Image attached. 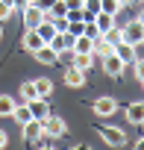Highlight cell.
<instances>
[{
  "label": "cell",
  "mask_w": 144,
  "mask_h": 150,
  "mask_svg": "<svg viewBox=\"0 0 144 150\" xmlns=\"http://www.w3.org/2000/svg\"><path fill=\"white\" fill-rule=\"evenodd\" d=\"M97 135L109 144V147H124L126 144V129H121V127H97Z\"/></svg>",
  "instance_id": "cell-1"
},
{
  "label": "cell",
  "mask_w": 144,
  "mask_h": 150,
  "mask_svg": "<svg viewBox=\"0 0 144 150\" xmlns=\"http://www.w3.org/2000/svg\"><path fill=\"white\" fill-rule=\"evenodd\" d=\"M121 30H124V41H126V44H135V47L144 44V21H141V18L129 21V24L121 27Z\"/></svg>",
  "instance_id": "cell-2"
},
{
  "label": "cell",
  "mask_w": 144,
  "mask_h": 150,
  "mask_svg": "<svg viewBox=\"0 0 144 150\" xmlns=\"http://www.w3.org/2000/svg\"><path fill=\"white\" fill-rule=\"evenodd\" d=\"M41 127H44V135H53V138H59V135H65V132H68L65 118H59V115H53V112L41 121Z\"/></svg>",
  "instance_id": "cell-3"
},
{
  "label": "cell",
  "mask_w": 144,
  "mask_h": 150,
  "mask_svg": "<svg viewBox=\"0 0 144 150\" xmlns=\"http://www.w3.org/2000/svg\"><path fill=\"white\" fill-rule=\"evenodd\" d=\"M21 18H24V27H27V30H35V27H38V24L47 18V15H44V12H41L35 3H27V6L21 9Z\"/></svg>",
  "instance_id": "cell-4"
},
{
  "label": "cell",
  "mask_w": 144,
  "mask_h": 150,
  "mask_svg": "<svg viewBox=\"0 0 144 150\" xmlns=\"http://www.w3.org/2000/svg\"><path fill=\"white\" fill-rule=\"evenodd\" d=\"M74 38H77V35H71V33H56L47 44H50V47L62 56V53H71V47H74Z\"/></svg>",
  "instance_id": "cell-5"
},
{
  "label": "cell",
  "mask_w": 144,
  "mask_h": 150,
  "mask_svg": "<svg viewBox=\"0 0 144 150\" xmlns=\"http://www.w3.org/2000/svg\"><path fill=\"white\" fill-rule=\"evenodd\" d=\"M91 109H94V115H97V118H109V115H115V112H118V100H115V97H97Z\"/></svg>",
  "instance_id": "cell-6"
},
{
  "label": "cell",
  "mask_w": 144,
  "mask_h": 150,
  "mask_svg": "<svg viewBox=\"0 0 144 150\" xmlns=\"http://www.w3.org/2000/svg\"><path fill=\"white\" fill-rule=\"evenodd\" d=\"M124 115H126V121H129L132 127H144V100H132V103L124 109Z\"/></svg>",
  "instance_id": "cell-7"
},
{
  "label": "cell",
  "mask_w": 144,
  "mask_h": 150,
  "mask_svg": "<svg viewBox=\"0 0 144 150\" xmlns=\"http://www.w3.org/2000/svg\"><path fill=\"white\" fill-rule=\"evenodd\" d=\"M62 83L65 86H71V88H83L85 86V71H80V68H65V74H62Z\"/></svg>",
  "instance_id": "cell-8"
},
{
  "label": "cell",
  "mask_w": 144,
  "mask_h": 150,
  "mask_svg": "<svg viewBox=\"0 0 144 150\" xmlns=\"http://www.w3.org/2000/svg\"><path fill=\"white\" fill-rule=\"evenodd\" d=\"M124 62L115 56V53H109V56H103V74H106V77H112V80H118L121 77V74H124Z\"/></svg>",
  "instance_id": "cell-9"
},
{
  "label": "cell",
  "mask_w": 144,
  "mask_h": 150,
  "mask_svg": "<svg viewBox=\"0 0 144 150\" xmlns=\"http://www.w3.org/2000/svg\"><path fill=\"white\" fill-rule=\"evenodd\" d=\"M21 129H24V141H27V144H35V141H41V135H44V127H41V121H35V118L27 121Z\"/></svg>",
  "instance_id": "cell-10"
},
{
  "label": "cell",
  "mask_w": 144,
  "mask_h": 150,
  "mask_svg": "<svg viewBox=\"0 0 144 150\" xmlns=\"http://www.w3.org/2000/svg\"><path fill=\"white\" fill-rule=\"evenodd\" d=\"M115 56H118L124 65H132V62L138 59V47H135V44H126V41H121V44H115Z\"/></svg>",
  "instance_id": "cell-11"
},
{
  "label": "cell",
  "mask_w": 144,
  "mask_h": 150,
  "mask_svg": "<svg viewBox=\"0 0 144 150\" xmlns=\"http://www.w3.org/2000/svg\"><path fill=\"white\" fill-rule=\"evenodd\" d=\"M30 112H32V118H35V121H44L53 109H50L47 97H35V100H30Z\"/></svg>",
  "instance_id": "cell-12"
},
{
  "label": "cell",
  "mask_w": 144,
  "mask_h": 150,
  "mask_svg": "<svg viewBox=\"0 0 144 150\" xmlns=\"http://www.w3.org/2000/svg\"><path fill=\"white\" fill-rule=\"evenodd\" d=\"M44 44H47V41H44L35 30H27V35H24V50H27V53H35V50H41Z\"/></svg>",
  "instance_id": "cell-13"
},
{
  "label": "cell",
  "mask_w": 144,
  "mask_h": 150,
  "mask_svg": "<svg viewBox=\"0 0 144 150\" xmlns=\"http://www.w3.org/2000/svg\"><path fill=\"white\" fill-rule=\"evenodd\" d=\"M32 56H35V62H41V65H56V62H59V53H56L50 44H44V47L35 50Z\"/></svg>",
  "instance_id": "cell-14"
},
{
  "label": "cell",
  "mask_w": 144,
  "mask_h": 150,
  "mask_svg": "<svg viewBox=\"0 0 144 150\" xmlns=\"http://www.w3.org/2000/svg\"><path fill=\"white\" fill-rule=\"evenodd\" d=\"M71 53H94V38H88V35H77V38H74V47H71Z\"/></svg>",
  "instance_id": "cell-15"
},
{
  "label": "cell",
  "mask_w": 144,
  "mask_h": 150,
  "mask_svg": "<svg viewBox=\"0 0 144 150\" xmlns=\"http://www.w3.org/2000/svg\"><path fill=\"white\" fill-rule=\"evenodd\" d=\"M94 24H97V30H100V35H106L112 27H115V15H106V12H97L94 18H91Z\"/></svg>",
  "instance_id": "cell-16"
},
{
  "label": "cell",
  "mask_w": 144,
  "mask_h": 150,
  "mask_svg": "<svg viewBox=\"0 0 144 150\" xmlns=\"http://www.w3.org/2000/svg\"><path fill=\"white\" fill-rule=\"evenodd\" d=\"M35 33H38V35H41L44 41H50V38H53V35H56L59 30H56V24H53V18H44V21H41L38 27H35Z\"/></svg>",
  "instance_id": "cell-17"
},
{
  "label": "cell",
  "mask_w": 144,
  "mask_h": 150,
  "mask_svg": "<svg viewBox=\"0 0 144 150\" xmlns=\"http://www.w3.org/2000/svg\"><path fill=\"white\" fill-rule=\"evenodd\" d=\"M12 118L24 127L27 121H32V112H30V103H15V109H12Z\"/></svg>",
  "instance_id": "cell-18"
},
{
  "label": "cell",
  "mask_w": 144,
  "mask_h": 150,
  "mask_svg": "<svg viewBox=\"0 0 144 150\" xmlns=\"http://www.w3.org/2000/svg\"><path fill=\"white\" fill-rule=\"evenodd\" d=\"M74 68L91 71V68H94V53H74Z\"/></svg>",
  "instance_id": "cell-19"
},
{
  "label": "cell",
  "mask_w": 144,
  "mask_h": 150,
  "mask_svg": "<svg viewBox=\"0 0 144 150\" xmlns=\"http://www.w3.org/2000/svg\"><path fill=\"white\" fill-rule=\"evenodd\" d=\"M109 53H115V47L100 35V38H94V59H103V56H109Z\"/></svg>",
  "instance_id": "cell-20"
},
{
  "label": "cell",
  "mask_w": 144,
  "mask_h": 150,
  "mask_svg": "<svg viewBox=\"0 0 144 150\" xmlns=\"http://www.w3.org/2000/svg\"><path fill=\"white\" fill-rule=\"evenodd\" d=\"M32 83H35L38 97H50V94H53V80H47V77H35Z\"/></svg>",
  "instance_id": "cell-21"
},
{
  "label": "cell",
  "mask_w": 144,
  "mask_h": 150,
  "mask_svg": "<svg viewBox=\"0 0 144 150\" xmlns=\"http://www.w3.org/2000/svg\"><path fill=\"white\" fill-rule=\"evenodd\" d=\"M12 109H15V97L0 94V118H12Z\"/></svg>",
  "instance_id": "cell-22"
},
{
  "label": "cell",
  "mask_w": 144,
  "mask_h": 150,
  "mask_svg": "<svg viewBox=\"0 0 144 150\" xmlns=\"http://www.w3.org/2000/svg\"><path fill=\"white\" fill-rule=\"evenodd\" d=\"M100 12V0H83V21H91Z\"/></svg>",
  "instance_id": "cell-23"
},
{
  "label": "cell",
  "mask_w": 144,
  "mask_h": 150,
  "mask_svg": "<svg viewBox=\"0 0 144 150\" xmlns=\"http://www.w3.org/2000/svg\"><path fill=\"white\" fill-rule=\"evenodd\" d=\"M121 6H124V0H100V12H106V15H115V18H118Z\"/></svg>",
  "instance_id": "cell-24"
},
{
  "label": "cell",
  "mask_w": 144,
  "mask_h": 150,
  "mask_svg": "<svg viewBox=\"0 0 144 150\" xmlns=\"http://www.w3.org/2000/svg\"><path fill=\"white\" fill-rule=\"evenodd\" d=\"M21 97H24V103H30V100H35V97H38V91H35V83H32V80L21 83Z\"/></svg>",
  "instance_id": "cell-25"
},
{
  "label": "cell",
  "mask_w": 144,
  "mask_h": 150,
  "mask_svg": "<svg viewBox=\"0 0 144 150\" xmlns=\"http://www.w3.org/2000/svg\"><path fill=\"white\" fill-rule=\"evenodd\" d=\"M103 38H106V41H109V44L115 47V44H121V41H124V30H121V27L115 24V27H112V30H109V33H106Z\"/></svg>",
  "instance_id": "cell-26"
},
{
  "label": "cell",
  "mask_w": 144,
  "mask_h": 150,
  "mask_svg": "<svg viewBox=\"0 0 144 150\" xmlns=\"http://www.w3.org/2000/svg\"><path fill=\"white\" fill-rule=\"evenodd\" d=\"M12 12H15V6L9 3V0H0V24L9 21V18H12Z\"/></svg>",
  "instance_id": "cell-27"
},
{
  "label": "cell",
  "mask_w": 144,
  "mask_h": 150,
  "mask_svg": "<svg viewBox=\"0 0 144 150\" xmlns=\"http://www.w3.org/2000/svg\"><path fill=\"white\" fill-rule=\"evenodd\" d=\"M83 35H88V38H100V30H97V24H94V21H85V27H83Z\"/></svg>",
  "instance_id": "cell-28"
},
{
  "label": "cell",
  "mask_w": 144,
  "mask_h": 150,
  "mask_svg": "<svg viewBox=\"0 0 144 150\" xmlns=\"http://www.w3.org/2000/svg\"><path fill=\"white\" fill-rule=\"evenodd\" d=\"M132 68H135V80H138V83H144V59H141V56L132 62Z\"/></svg>",
  "instance_id": "cell-29"
},
{
  "label": "cell",
  "mask_w": 144,
  "mask_h": 150,
  "mask_svg": "<svg viewBox=\"0 0 144 150\" xmlns=\"http://www.w3.org/2000/svg\"><path fill=\"white\" fill-rule=\"evenodd\" d=\"M83 27H85V21H71L68 24V33L71 35H83Z\"/></svg>",
  "instance_id": "cell-30"
},
{
  "label": "cell",
  "mask_w": 144,
  "mask_h": 150,
  "mask_svg": "<svg viewBox=\"0 0 144 150\" xmlns=\"http://www.w3.org/2000/svg\"><path fill=\"white\" fill-rule=\"evenodd\" d=\"M65 18H68V21H83V9H68Z\"/></svg>",
  "instance_id": "cell-31"
},
{
  "label": "cell",
  "mask_w": 144,
  "mask_h": 150,
  "mask_svg": "<svg viewBox=\"0 0 144 150\" xmlns=\"http://www.w3.org/2000/svg\"><path fill=\"white\" fill-rule=\"evenodd\" d=\"M53 3H56V0H35V6H38V9L44 12V15L50 12V6H53Z\"/></svg>",
  "instance_id": "cell-32"
},
{
  "label": "cell",
  "mask_w": 144,
  "mask_h": 150,
  "mask_svg": "<svg viewBox=\"0 0 144 150\" xmlns=\"http://www.w3.org/2000/svg\"><path fill=\"white\" fill-rule=\"evenodd\" d=\"M6 144H9V135H6V129H0V150H3Z\"/></svg>",
  "instance_id": "cell-33"
},
{
  "label": "cell",
  "mask_w": 144,
  "mask_h": 150,
  "mask_svg": "<svg viewBox=\"0 0 144 150\" xmlns=\"http://www.w3.org/2000/svg\"><path fill=\"white\" fill-rule=\"evenodd\" d=\"M27 3H30V0H12V6H15V12H21V9H24Z\"/></svg>",
  "instance_id": "cell-34"
},
{
  "label": "cell",
  "mask_w": 144,
  "mask_h": 150,
  "mask_svg": "<svg viewBox=\"0 0 144 150\" xmlns=\"http://www.w3.org/2000/svg\"><path fill=\"white\" fill-rule=\"evenodd\" d=\"M135 150H144V135H141V138L135 141Z\"/></svg>",
  "instance_id": "cell-35"
},
{
  "label": "cell",
  "mask_w": 144,
  "mask_h": 150,
  "mask_svg": "<svg viewBox=\"0 0 144 150\" xmlns=\"http://www.w3.org/2000/svg\"><path fill=\"white\" fill-rule=\"evenodd\" d=\"M38 150H56V147H50V144H44V147H38Z\"/></svg>",
  "instance_id": "cell-36"
},
{
  "label": "cell",
  "mask_w": 144,
  "mask_h": 150,
  "mask_svg": "<svg viewBox=\"0 0 144 150\" xmlns=\"http://www.w3.org/2000/svg\"><path fill=\"white\" fill-rule=\"evenodd\" d=\"M124 3H144V0H124Z\"/></svg>",
  "instance_id": "cell-37"
},
{
  "label": "cell",
  "mask_w": 144,
  "mask_h": 150,
  "mask_svg": "<svg viewBox=\"0 0 144 150\" xmlns=\"http://www.w3.org/2000/svg\"><path fill=\"white\" fill-rule=\"evenodd\" d=\"M0 38H3V27H0Z\"/></svg>",
  "instance_id": "cell-38"
},
{
  "label": "cell",
  "mask_w": 144,
  "mask_h": 150,
  "mask_svg": "<svg viewBox=\"0 0 144 150\" xmlns=\"http://www.w3.org/2000/svg\"><path fill=\"white\" fill-rule=\"evenodd\" d=\"M138 18H141V21H144V12H141V15H138Z\"/></svg>",
  "instance_id": "cell-39"
},
{
  "label": "cell",
  "mask_w": 144,
  "mask_h": 150,
  "mask_svg": "<svg viewBox=\"0 0 144 150\" xmlns=\"http://www.w3.org/2000/svg\"><path fill=\"white\" fill-rule=\"evenodd\" d=\"M30 3H35V0H30Z\"/></svg>",
  "instance_id": "cell-40"
},
{
  "label": "cell",
  "mask_w": 144,
  "mask_h": 150,
  "mask_svg": "<svg viewBox=\"0 0 144 150\" xmlns=\"http://www.w3.org/2000/svg\"><path fill=\"white\" fill-rule=\"evenodd\" d=\"M141 86H144V83H141Z\"/></svg>",
  "instance_id": "cell-41"
}]
</instances>
